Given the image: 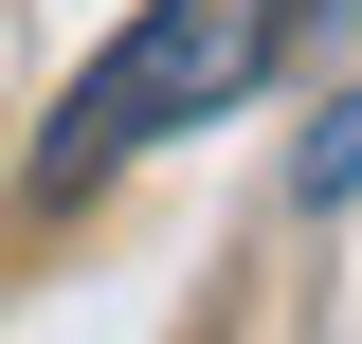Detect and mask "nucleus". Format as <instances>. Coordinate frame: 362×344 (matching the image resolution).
<instances>
[{"instance_id": "1", "label": "nucleus", "mask_w": 362, "mask_h": 344, "mask_svg": "<svg viewBox=\"0 0 362 344\" xmlns=\"http://www.w3.org/2000/svg\"><path fill=\"white\" fill-rule=\"evenodd\" d=\"M290 55V0H145L127 37L73 73V109H54V145H37V181L73 200V181H109V164H145V145H181V127H218L235 91Z\"/></svg>"}]
</instances>
